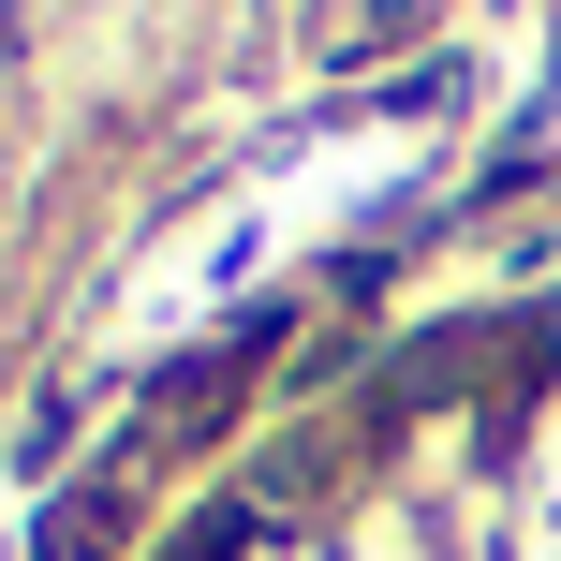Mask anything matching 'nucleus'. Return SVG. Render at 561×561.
<instances>
[{"label":"nucleus","mask_w":561,"mask_h":561,"mask_svg":"<svg viewBox=\"0 0 561 561\" xmlns=\"http://www.w3.org/2000/svg\"><path fill=\"white\" fill-rule=\"evenodd\" d=\"M118 517H134L118 488H75V517H59V547H45V561H104V547H118Z\"/></svg>","instance_id":"f257e3e1"}]
</instances>
